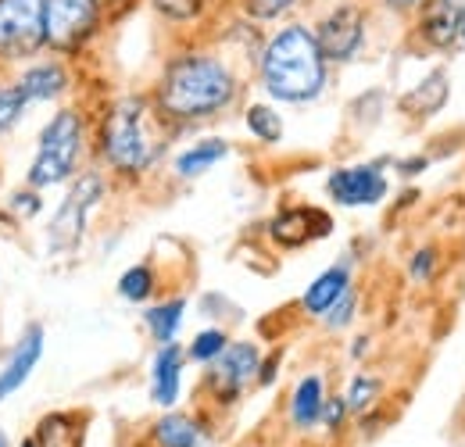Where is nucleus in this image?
<instances>
[{
    "mask_svg": "<svg viewBox=\"0 0 465 447\" xmlns=\"http://www.w3.org/2000/svg\"><path fill=\"white\" fill-rule=\"evenodd\" d=\"M236 94L240 79L226 57L212 51H183L169 57L154 90V104L165 122H201L226 112Z\"/></svg>",
    "mask_w": 465,
    "mask_h": 447,
    "instance_id": "f257e3e1",
    "label": "nucleus"
},
{
    "mask_svg": "<svg viewBox=\"0 0 465 447\" xmlns=\"http://www.w3.org/2000/svg\"><path fill=\"white\" fill-rule=\"evenodd\" d=\"M258 79L269 97L283 104H308L330 83V61L304 22H287L258 51Z\"/></svg>",
    "mask_w": 465,
    "mask_h": 447,
    "instance_id": "f03ea898",
    "label": "nucleus"
},
{
    "mask_svg": "<svg viewBox=\"0 0 465 447\" xmlns=\"http://www.w3.org/2000/svg\"><path fill=\"white\" fill-rule=\"evenodd\" d=\"M158 122L165 114L147 97H122L115 101L101 122V158L115 168L118 175H140L158 162L162 154V133Z\"/></svg>",
    "mask_w": 465,
    "mask_h": 447,
    "instance_id": "7ed1b4c3",
    "label": "nucleus"
},
{
    "mask_svg": "<svg viewBox=\"0 0 465 447\" xmlns=\"http://www.w3.org/2000/svg\"><path fill=\"white\" fill-rule=\"evenodd\" d=\"M83 144H86V125H83V114L75 108H61L51 114V122L40 129V140H36V154H33V165L25 172V183L33 190H51L61 186L75 175L79 158H83Z\"/></svg>",
    "mask_w": 465,
    "mask_h": 447,
    "instance_id": "20e7f679",
    "label": "nucleus"
},
{
    "mask_svg": "<svg viewBox=\"0 0 465 447\" xmlns=\"http://www.w3.org/2000/svg\"><path fill=\"white\" fill-rule=\"evenodd\" d=\"M47 51V0H0V61L22 65Z\"/></svg>",
    "mask_w": 465,
    "mask_h": 447,
    "instance_id": "39448f33",
    "label": "nucleus"
},
{
    "mask_svg": "<svg viewBox=\"0 0 465 447\" xmlns=\"http://www.w3.org/2000/svg\"><path fill=\"white\" fill-rule=\"evenodd\" d=\"M104 197V179L97 172H83L68 197L61 201V208L54 212V219L47 225V247L51 254H72L79 247V240L86 236V223H90V212L97 208V201Z\"/></svg>",
    "mask_w": 465,
    "mask_h": 447,
    "instance_id": "423d86ee",
    "label": "nucleus"
},
{
    "mask_svg": "<svg viewBox=\"0 0 465 447\" xmlns=\"http://www.w3.org/2000/svg\"><path fill=\"white\" fill-rule=\"evenodd\" d=\"M104 22L101 0H47V51L58 57L79 55Z\"/></svg>",
    "mask_w": 465,
    "mask_h": 447,
    "instance_id": "0eeeda50",
    "label": "nucleus"
},
{
    "mask_svg": "<svg viewBox=\"0 0 465 447\" xmlns=\"http://www.w3.org/2000/svg\"><path fill=\"white\" fill-rule=\"evenodd\" d=\"M365 29H369V15L361 4L344 0L337 7H330L319 25H315V40L322 47V57L330 65H348L365 47Z\"/></svg>",
    "mask_w": 465,
    "mask_h": 447,
    "instance_id": "6e6552de",
    "label": "nucleus"
},
{
    "mask_svg": "<svg viewBox=\"0 0 465 447\" xmlns=\"http://www.w3.org/2000/svg\"><path fill=\"white\" fill-rule=\"evenodd\" d=\"M258 369H262V351L254 343H247V340H236V343H226V351L212 362L208 383H212V391L219 393L223 401H232L236 393L254 380Z\"/></svg>",
    "mask_w": 465,
    "mask_h": 447,
    "instance_id": "1a4fd4ad",
    "label": "nucleus"
},
{
    "mask_svg": "<svg viewBox=\"0 0 465 447\" xmlns=\"http://www.w3.org/2000/svg\"><path fill=\"white\" fill-rule=\"evenodd\" d=\"M326 194L344 208H369L387 197V175L380 165H351L330 172Z\"/></svg>",
    "mask_w": 465,
    "mask_h": 447,
    "instance_id": "9d476101",
    "label": "nucleus"
},
{
    "mask_svg": "<svg viewBox=\"0 0 465 447\" xmlns=\"http://www.w3.org/2000/svg\"><path fill=\"white\" fill-rule=\"evenodd\" d=\"M15 83H18V90L29 104H51L68 90L72 75H68V65L58 57H33V61L22 65Z\"/></svg>",
    "mask_w": 465,
    "mask_h": 447,
    "instance_id": "9b49d317",
    "label": "nucleus"
},
{
    "mask_svg": "<svg viewBox=\"0 0 465 447\" xmlns=\"http://www.w3.org/2000/svg\"><path fill=\"white\" fill-rule=\"evenodd\" d=\"M465 0H422L419 4V36L433 47V51H448L459 40V25H462Z\"/></svg>",
    "mask_w": 465,
    "mask_h": 447,
    "instance_id": "f8f14e48",
    "label": "nucleus"
},
{
    "mask_svg": "<svg viewBox=\"0 0 465 447\" xmlns=\"http://www.w3.org/2000/svg\"><path fill=\"white\" fill-rule=\"evenodd\" d=\"M40 358H44V326L40 323H29L22 330V336H18V343L11 347V358L0 369V401H7L11 393L33 376V369L40 365Z\"/></svg>",
    "mask_w": 465,
    "mask_h": 447,
    "instance_id": "ddd939ff",
    "label": "nucleus"
},
{
    "mask_svg": "<svg viewBox=\"0 0 465 447\" xmlns=\"http://www.w3.org/2000/svg\"><path fill=\"white\" fill-rule=\"evenodd\" d=\"M269 233L280 247H301V243L330 233V215H322L319 208H287L272 219Z\"/></svg>",
    "mask_w": 465,
    "mask_h": 447,
    "instance_id": "4468645a",
    "label": "nucleus"
},
{
    "mask_svg": "<svg viewBox=\"0 0 465 447\" xmlns=\"http://www.w3.org/2000/svg\"><path fill=\"white\" fill-rule=\"evenodd\" d=\"M183 362H186V354H183V347L179 343H162L158 347V354H154V365H151V397H154V404H162V408H173L175 401H179V387H183Z\"/></svg>",
    "mask_w": 465,
    "mask_h": 447,
    "instance_id": "2eb2a0df",
    "label": "nucleus"
},
{
    "mask_svg": "<svg viewBox=\"0 0 465 447\" xmlns=\"http://www.w3.org/2000/svg\"><path fill=\"white\" fill-rule=\"evenodd\" d=\"M348 286H351V265L341 262V265H333V269H326L322 276L312 280V286H308L304 297H301V308H304L308 315H326Z\"/></svg>",
    "mask_w": 465,
    "mask_h": 447,
    "instance_id": "dca6fc26",
    "label": "nucleus"
},
{
    "mask_svg": "<svg viewBox=\"0 0 465 447\" xmlns=\"http://www.w3.org/2000/svg\"><path fill=\"white\" fill-rule=\"evenodd\" d=\"M226 154H230V144H226V140H219V136H212V140H197L193 147H186V151L175 158V175H183V179H197V175L212 172Z\"/></svg>",
    "mask_w": 465,
    "mask_h": 447,
    "instance_id": "f3484780",
    "label": "nucleus"
},
{
    "mask_svg": "<svg viewBox=\"0 0 465 447\" xmlns=\"http://www.w3.org/2000/svg\"><path fill=\"white\" fill-rule=\"evenodd\" d=\"M322 404H326V397H322V380L319 376H304L297 387H293V397H291V419L297 430H312L319 419H322Z\"/></svg>",
    "mask_w": 465,
    "mask_h": 447,
    "instance_id": "a211bd4d",
    "label": "nucleus"
},
{
    "mask_svg": "<svg viewBox=\"0 0 465 447\" xmlns=\"http://www.w3.org/2000/svg\"><path fill=\"white\" fill-rule=\"evenodd\" d=\"M444 101H448V75H444V72H433L430 79H422V83L408 94L405 101H401V108L430 118V114H437L444 108Z\"/></svg>",
    "mask_w": 465,
    "mask_h": 447,
    "instance_id": "6ab92c4d",
    "label": "nucleus"
},
{
    "mask_svg": "<svg viewBox=\"0 0 465 447\" xmlns=\"http://www.w3.org/2000/svg\"><path fill=\"white\" fill-rule=\"evenodd\" d=\"M154 444L158 447H197L201 444V430L193 419L186 415H165L154 422Z\"/></svg>",
    "mask_w": 465,
    "mask_h": 447,
    "instance_id": "aec40b11",
    "label": "nucleus"
},
{
    "mask_svg": "<svg viewBox=\"0 0 465 447\" xmlns=\"http://www.w3.org/2000/svg\"><path fill=\"white\" fill-rule=\"evenodd\" d=\"M183 312H186V301L175 297V301H165V304H154L143 319H147V330L158 343H173L179 326H183Z\"/></svg>",
    "mask_w": 465,
    "mask_h": 447,
    "instance_id": "412c9836",
    "label": "nucleus"
},
{
    "mask_svg": "<svg viewBox=\"0 0 465 447\" xmlns=\"http://www.w3.org/2000/svg\"><path fill=\"white\" fill-rule=\"evenodd\" d=\"M243 122H247L251 136L262 140V144H280L283 140V118L269 104H251L247 114H243Z\"/></svg>",
    "mask_w": 465,
    "mask_h": 447,
    "instance_id": "4be33fe9",
    "label": "nucleus"
},
{
    "mask_svg": "<svg viewBox=\"0 0 465 447\" xmlns=\"http://www.w3.org/2000/svg\"><path fill=\"white\" fill-rule=\"evenodd\" d=\"M25 112H29V101L22 97L18 83H15V79L0 83V133L18 129V125H22V118H25Z\"/></svg>",
    "mask_w": 465,
    "mask_h": 447,
    "instance_id": "5701e85b",
    "label": "nucleus"
},
{
    "mask_svg": "<svg viewBox=\"0 0 465 447\" xmlns=\"http://www.w3.org/2000/svg\"><path fill=\"white\" fill-rule=\"evenodd\" d=\"M118 293L125 297V301H147L151 293H154V273L147 269V265H133L129 273H122V280H118Z\"/></svg>",
    "mask_w": 465,
    "mask_h": 447,
    "instance_id": "b1692460",
    "label": "nucleus"
},
{
    "mask_svg": "<svg viewBox=\"0 0 465 447\" xmlns=\"http://www.w3.org/2000/svg\"><path fill=\"white\" fill-rule=\"evenodd\" d=\"M151 7L165 18V22H175V25H186V22H197L208 7V0H151Z\"/></svg>",
    "mask_w": 465,
    "mask_h": 447,
    "instance_id": "393cba45",
    "label": "nucleus"
},
{
    "mask_svg": "<svg viewBox=\"0 0 465 447\" xmlns=\"http://www.w3.org/2000/svg\"><path fill=\"white\" fill-rule=\"evenodd\" d=\"M301 0H240V11L251 18V22H280L287 18Z\"/></svg>",
    "mask_w": 465,
    "mask_h": 447,
    "instance_id": "a878e982",
    "label": "nucleus"
},
{
    "mask_svg": "<svg viewBox=\"0 0 465 447\" xmlns=\"http://www.w3.org/2000/svg\"><path fill=\"white\" fill-rule=\"evenodd\" d=\"M226 343H230V336L223 333V330H204V333L193 336V343H190V351H186V358H193V362H204V365H212L223 351H226Z\"/></svg>",
    "mask_w": 465,
    "mask_h": 447,
    "instance_id": "bb28decb",
    "label": "nucleus"
},
{
    "mask_svg": "<svg viewBox=\"0 0 465 447\" xmlns=\"http://www.w3.org/2000/svg\"><path fill=\"white\" fill-rule=\"evenodd\" d=\"M376 393H380V380H376V376H354L344 401H348L351 412H365V408L376 401Z\"/></svg>",
    "mask_w": 465,
    "mask_h": 447,
    "instance_id": "cd10ccee",
    "label": "nucleus"
},
{
    "mask_svg": "<svg viewBox=\"0 0 465 447\" xmlns=\"http://www.w3.org/2000/svg\"><path fill=\"white\" fill-rule=\"evenodd\" d=\"M354 304H358V297H354V290L348 286V290L337 297V304L322 315V319H326V326H330V330H344L351 319H354Z\"/></svg>",
    "mask_w": 465,
    "mask_h": 447,
    "instance_id": "c85d7f7f",
    "label": "nucleus"
},
{
    "mask_svg": "<svg viewBox=\"0 0 465 447\" xmlns=\"http://www.w3.org/2000/svg\"><path fill=\"white\" fill-rule=\"evenodd\" d=\"M11 208H15V212H22L25 219H33V215L44 208L40 190H33V186H29V190H22V194H11Z\"/></svg>",
    "mask_w": 465,
    "mask_h": 447,
    "instance_id": "c756f323",
    "label": "nucleus"
},
{
    "mask_svg": "<svg viewBox=\"0 0 465 447\" xmlns=\"http://www.w3.org/2000/svg\"><path fill=\"white\" fill-rule=\"evenodd\" d=\"M344 412H348V401L344 397H333V401H326L322 404V419H326V426H341V419H344Z\"/></svg>",
    "mask_w": 465,
    "mask_h": 447,
    "instance_id": "7c9ffc66",
    "label": "nucleus"
},
{
    "mask_svg": "<svg viewBox=\"0 0 465 447\" xmlns=\"http://www.w3.org/2000/svg\"><path fill=\"white\" fill-rule=\"evenodd\" d=\"M430 269H433V251H419L415 262H411V276L415 280H430Z\"/></svg>",
    "mask_w": 465,
    "mask_h": 447,
    "instance_id": "2f4dec72",
    "label": "nucleus"
},
{
    "mask_svg": "<svg viewBox=\"0 0 465 447\" xmlns=\"http://www.w3.org/2000/svg\"><path fill=\"white\" fill-rule=\"evenodd\" d=\"M391 11H398V15H408V11H419V4L422 0H383Z\"/></svg>",
    "mask_w": 465,
    "mask_h": 447,
    "instance_id": "473e14b6",
    "label": "nucleus"
},
{
    "mask_svg": "<svg viewBox=\"0 0 465 447\" xmlns=\"http://www.w3.org/2000/svg\"><path fill=\"white\" fill-rule=\"evenodd\" d=\"M459 40H465V15H462V25H459Z\"/></svg>",
    "mask_w": 465,
    "mask_h": 447,
    "instance_id": "72a5a7b5",
    "label": "nucleus"
},
{
    "mask_svg": "<svg viewBox=\"0 0 465 447\" xmlns=\"http://www.w3.org/2000/svg\"><path fill=\"white\" fill-rule=\"evenodd\" d=\"M0 447H7V437H4V430H0Z\"/></svg>",
    "mask_w": 465,
    "mask_h": 447,
    "instance_id": "f704fd0d",
    "label": "nucleus"
},
{
    "mask_svg": "<svg viewBox=\"0 0 465 447\" xmlns=\"http://www.w3.org/2000/svg\"><path fill=\"white\" fill-rule=\"evenodd\" d=\"M108 4H118V0H101V7H108Z\"/></svg>",
    "mask_w": 465,
    "mask_h": 447,
    "instance_id": "c9c22d12",
    "label": "nucleus"
},
{
    "mask_svg": "<svg viewBox=\"0 0 465 447\" xmlns=\"http://www.w3.org/2000/svg\"><path fill=\"white\" fill-rule=\"evenodd\" d=\"M22 447H36V441H25V444H22Z\"/></svg>",
    "mask_w": 465,
    "mask_h": 447,
    "instance_id": "e433bc0d",
    "label": "nucleus"
}]
</instances>
